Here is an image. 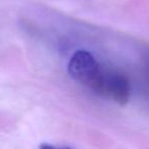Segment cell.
Instances as JSON below:
<instances>
[{"label": "cell", "instance_id": "1", "mask_svg": "<svg viewBox=\"0 0 149 149\" xmlns=\"http://www.w3.org/2000/svg\"><path fill=\"white\" fill-rule=\"evenodd\" d=\"M90 90L120 105L127 104L131 97V84L128 78L118 70L102 66Z\"/></svg>", "mask_w": 149, "mask_h": 149}, {"label": "cell", "instance_id": "2", "mask_svg": "<svg viewBox=\"0 0 149 149\" xmlns=\"http://www.w3.org/2000/svg\"><path fill=\"white\" fill-rule=\"evenodd\" d=\"M68 70L74 81L90 89L97 79L101 65L89 51L78 50L70 57Z\"/></svg>", "mask_w": 149, "mask_h": 149}]
</instances>
